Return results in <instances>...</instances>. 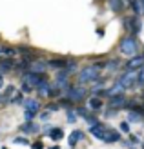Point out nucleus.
<instances>
[{
    "label": "nucleus",
    "instance_id": "nucleus-1",
    "mask_svg": "<svg viewBox=\"0 0 144 149\" xmlns=\"http://www.w3.org/2000/svg\"><path fill=\"white\" fill-rule=\"evenodd\" d=\"M100 68L102 65H89V68L82 69L79 74V80L82 84H88V82H97L100 78Z\"/></svg>",
    "mask_w": 144,
    "mask_h": 149
},
{
    "label": "nucleus",
    "instance_id": "nucleus-2",
    "mask_svg": "<svg viewBox=\"0 0 144 149\" xmlns=\"http://www.w3.org/2000/svg\"><path fill=\"white\" fill-rule=\"evenodd\" d=\"M137 80H139V69L137 71H131V69H128L122 77L119 78V82L124 86V89H130V87H135V84H137Z\"/></svg>",
    "mask_w": 144,
    "mask_h": 149
},
{
    "label": "nucleus",
    "instance_id": "nucleus-3",
    "mask_svg": "<svg viewBox=\"0 0 144 149\" xmlns=\"http://www.w3.org/2000/svg\"><path fill=\"white\" fill-rule=\"evenodd\" d=\"M120 53L130 55V56H133L135 53H137V42H135L133 36H126V38H122V42H120Z\"/></svg>",
    "mask_w": 144,
    "mask_h": 149
},
{
    "label": "nucleus",
    "instance_id": "nucleus-4",
    "mask_svg": "<svg viewBox=\"0 0 144 149\" xmlns=\"http://www.w3.org/2000/svg\"><path fill=\"white\" fill-rule=\"evenodd\" d=\"M88 95V89L82 87V86H73L70 91H67V98L71 102H82Z\"/></svg>",
    "mask_w": 144,
    "mask_h": 149
},
{
    "label": "nucleus",
    "instance_id": "nucleus-5",
    "mask_svg": "<svg viewBox=\"0 0 144 149\" xmlns=\"http://www.w3.org/2000/svg\"><path fill=\"white\" fill-rule=\"evenodd\" d=\"M22 78H24V82H26V84L33 86V87H37V86H39L42 80H46V77H44V73H35V71H29V73H26Z\"/></svg>",
    "mask_w": 144,
    "mask_h": 149
},
{
    "label": "nucleus",
    "instance_id": "nucleus-6",
    "mask_svg": "<svg viewBox=\"0 0 144 149\" xmlns=\"http://www.w3.org/2000/svg\"><path fill=\"white\" fill-rule=\"evenodd\" d=\"M110 107L113 109V111H117V109H122V107H126L128 106V98L124 95H117V96H110Z\"/></svg>",
    "mask_w": 144,
    "mask_h": 149
},
{
    "label": "nucleus",
    "instance_id": "nucleus-7",
    "mask_svg": "<svg viewBox=\"0 0 144 149\" xmlns=\"http://www.w3.org/2000/svg\"><path fill=\"white\" fill-rule=\"evenodd\" d=\"M140 68H144V56L142 55L131 56L130 60H128V64H126V69H131V71H137Z\"/></svg>",
    "mask_w": 144,
    "mask_h": 149
},
{
    "label": "nucleus",
    "instance_id": "nucleus-8",
    "mask_svg": "<svg viewBox=\"0 0 144 149\" xmlns=\"http://www.w3.org/2000/svg\"><path fill=\"white\" fill-rule=\"evenodd\" d=\"M37 89H39V95L40 96H53L55 95V89H53V86H49L46 80H42L39 86H37Z\"/></svg>",
    "mask_w": 144,
    "mask_h": 149
},
{
    "label": "nucleus",
    "instance_id": "nucleus-9",
    "mask_svg": "<svg viewBox=\"0 0 144 149\" xmlns=\"http://www.w3.org/2000/svg\"><path fill=\"white\" fill-rule=\"evenodd\" d=\"M100 140H102L104 144H113V142H117V140H120V135H119L117 131H113V129L108 127V131L104 133V136H102Z\"/></svg>",
    "mask_w": 144,
    "mask_h": 149
},
{
    "label": "nucleus",
    "instance_id": "nucleus-10",
    "mask_svg": "<svg viewBox=\"0 0 144 149\" xmlns=\"http://www.w3.org/2000/svg\"><path fill=\"white\" fill-rule=\"evenodd\" d=\"M17 93L15 91V87L13 86H7L2 93H0V104H7V102H11V98H13V95Z\"/></svg>",
    "mask_w": 144,
    "mask_h": 149
},
{
    "label": "nucleus",
    "instance_id": "nucleus-11",
    "mask_svg": "<svg viewBox=\"0 0 144 149\" xmlns=\"http://www.w3.org/2000/svg\"><path fill=\"white\" fill-rule=\"evenodd\" d=\"M29 71H35V73H46V62L44 60H31L29 62Z\"/></svg>",
    "mask_w": 144,
    "mask_h": 149
},
{
    "label": "nucleus",
    "instance_id": "nucleus-12",
    "mask_svg": "<svg viewBox=\"0 0 144 149\" xmlns=\"http://www.w3.org/2000/svg\"><path fill=\"white\" fill-rule=\"evenodd\" d=\"M106 131H108V127H104V125H100V124H93L91 127H89V133H91L93 136H97V138H102Z\"/></svg>",
    "mask_w": 144,
    "mask_h": 149
},
{
    "label": "nucleus",
    "instance_id": "nucleus-13",
    "mask_svg": "<svg viewBox=\"0 0 144 149\" xmlns=\"http://www.w3.org/2000/svg\"><path fill=\"white\" fill-rule=\"evenodd\" d=\"M0 55L6 56V58H15V56H18V49L7 47V46H0Z\"/></svg>",
    "mask_w": 144,
    "mask_h": 149
},
{
    "label": "nucleus",
    "instance_id": "nucleus-14",
    "mask_svg": "<svg viewBox=\"0 0 144 149\" xmlns=\"http://www.w3.org/2000/svg\"><path fill=\"white\" fill-rule=\"evenodd\" d=\"M122 91H124V86L119 82V84H115L113 87L106 89V91H104V95H108V96H117V95H122Z\"/></svg>",
    "mask_w": 144,
    "mask_h": 149
},
{
    "label": "nucleus",
    "instance_id": "nucleus-15",
    "mask_svg": "<svg viewBox=\"0 0 144 149\" xmlns=\"http://www.w3.org/2000/svg\"><path fill=\"white\" fill-rule=\"evenodd\" d=\"M48 135L53 138V140H62V136H64V131L62 129H58V127H49V131H48Z\"/></svg>",
    "mask_w": 144,
    "mask_h": 149
},
{
    "label": "nucleus",
    "instance_id": "nucleus-16",
    "mask_svg": "<svg viewBox=\"0 0 144 149\" xmlns=\"http://www.w3.org/2000/svg\"><path fill=\"white\" fill-rule=\"evenodd\" d=\"M88 104H89V107H91V109H100V107L104 106V102L98 98V96H93V98H89Z\"/></svg>",
    "mask_w": 144,
    "mask_h": 149
},
{
    "label": "nucleus",
    "instance_id": "nucleus-17",
    "mask_svg": "<svg viewBox=\"0 0 144 149\" xmlns=\"http://www.w3.org/2000/svg\"><path fill=\"white\" fill-rule=\"evenodd\" d=\"M24 106H26V109H31V111H39V109H40L39 100H33V98L26 100V102H24Z\"/></svg>",
    "mask_w": 144,
    "mask_h": 149
},
{
    "label": "nucleus",
    "instance_id": "nucleus-18",
    "mask_svg": "<svg viewBox=\"0 0 144 149\" xmlns=\"http://www.w3.org/2000/svg\"><path fill=\"white\" fill-rule=\"evenodd\" d=\"M108 4H110V7L115 13H119V11H122V7H124V4H122V0H108Z\"/></svg>",
    "mask_w": 144,
    "mask_h": 149
},
{
    "label": "nucleus",
    "instance_id": "nucleus-19",
    "mask_svg": "<svg viewBox=\"0 0 144 149\" xmlns=\"http://www.w3.org/2000/svg\"><path fill=\"white\" fill-rule=\"evenodd\" d=\"M13 62H11V58H6V60H2L0 62V73H6V71H9V69H13Z\"/></svg>",
    "mask_w": 144,
    "mask_h": 149
},
{
    "label": "nucleus",
    "instance_id": "nucleus-20",
    "mask_svg": "<svg viewBox=\"0 0 144 149\" xmlns=\"http://www.w3.org/2000/svg\"><path fill=\"white\" fill-rule=\"evenodd\" d=\"M20 129L24 131V133H37V131H39V127H37V125L33 124V120H31V122H26Z\"/></svg>",
    "mask_w": 144,
    "mask_h": 149
},
{
    "label": "nucleus",
    "instance_id": "nucleus-21",
    "mask_svg": "<svg viewBox=\"0 0 144 149\" xmlns=\"http://www.w3.org/2000/svg\"><path fill=\"white\" fill-rule=\"evenodd\" d=\"M80 138H82V133L80 131H73L71 135H70V146H75Z\"/></svg>",
    "mask_w": 144,
    "mask_h": 149
},
{
    "label": "nucleus",
    "instance_id": "nucleus-22",
    "mask_svg": "<svg viewBox=\"0 0 144 149\" xmlns=\"http://www.w3.org/2000/svg\"><path fill=\"white\" fill-rule=\"evenodd\" d=\"M49 65H55V68L64 69L66 68V60H58V58H55V60H49Z\"/></svg>",
    "mask_w": 144,
    "mask_h": 149
},
{
    "label": "nucleus",
    "instance_id": "nucleus-23",
    "mask_svg": "<svg viewBox=\"0 0 144 149\" xmlns=\"http://www.w3.org/2000/svg\"><path fill=\"white\" fill-rule=\"evenodd\" d=\"M91 91L93 93H104L106 89H104V82H97V84L91 87Z\"/></svg>",
    "mask_w": 144,
    "mask_h": 149
},
{
    "label": "nucleus",
    "instance_id": "nucleus-24",
    "mask_svg": "<svg viewBox=\"0 0 144 149\" xmlns=\"http://www.w3.org/2000/svg\"><path fill=\"white\" fill-rule=\"evenodd\" d=\"M75 68H77V62H75V60H71V58H70V60H66V69L70 71V73H71Z\"/></svg>",
    "mask_w": 144,
    "mask_h": 149
},
{
    "label": "nucleus",
    "instance_id": "nucleus-25",
    "mask_svg": "<svg viewBox=\"0 0 144 149\" xmlns=\"http://www.w3.org/2000/svg\"><path fill=\"white\" fill-rule=\"evenodd\" d=\"M11 102H13V104H24V98H22L20 93H15L13 98H11Z\"/></svg>",
    "mask_w": 144,
    "mask_h": 149
},
{
    "label": "nucleus",
    "instance_id": "nucleus-26",
    "mask_svg": "<svg viewBox=\"0 0 144 149\" xmlns=\"http://www.w3.org/2000/svg\"><path fill=\"white\" fill-rule=\"evenodd\" d=\"M37 115V111H31V109H26V122H31Z\"/></svg>",
    "mask_w": 144,
    "mask_h": 149
},
{
    "label": "nucleus",
    "instance_id": "nucleus-27",
    "mask_svg": "<svg viewBox=\"0 0 144 149\" xmlns=\"http://www.w3.org/2000/svg\"><path fill=\"white\" fill-rule=\"evenodd\" d=\"M137 84L144 86V69H142V68L139 69V80H137Z\"/></svg>",
    "mask_w": 144,
    "mask_h": 149
},
{
    "label": "nucleus",
    "instance_id": "nucleus-28",
    "mask_svg": "<svg viewBox=\"0 0 144 149\" xmlns=\"http://www.w3.org/2000/svg\"><path fill=\"white\" fill-rule=\"evenodd\" d=\"M75 120H77V115H75L73 111H70V113H67V122H70V124H73Z\"/></svg>",
    "mask_w": 144,
    "mask_h": 149
},
{
    "label": "nucleus",
    "instance_id": "nucleus-29",
    "mask_svg": "<svg viewBox=\"0 0 144 149\" xmlns=\"http://www.w3.org/2000/svg\"><path fill=\"white\" fill-rule=\"evenodd\" d=\"M31 89H33V86H29V84H26V82H24V86H22V91H24V93H29Z\"/></svg>",
    "mask_w": 144,
    "mask_h": 149
},
{
    "label": "nucleus",
    "instance_id": "nucleus-30",
    "mask_svg": "<svg viewBox=\"0 0 144 149\" xmlns=\"http://www.w3.org/2000/svg\"><path fill=\"white\" fill-rule=\"evenodd\" d=\"M120 129H122L124 133H130V125H128V122H122V124H120Z\"/></svg>",
    "mask_w": 144,
    "mask_h": 149
},
{
    "label": "nucleus",
    "instance_id": "nucleus-31",
    "mask_svg": "<svg viewBox=\"0 0 144 149\" xmlns=\"http://www.w3.org/2000/svg\"><path fill=\"white\" fill-rule=\"evenodd\" d=\"M15 144H22V146H27V140H26V138H15Z\"/></svg>",
    "mask_w": 144,
    "mask_h": 149
},
{
    "label": "nucleus",
    "instance_id": "nucleus-32",
    "mask_svg": "<svg viewBox=\"0 0 144 149\" xmlns=\"http://www.w3.org/2000/svg\"><path fill=\"white\" fill-rule=\"evenodd\" d=\"M40 118H42V120H48V118H49V113H48V111H44V113L40 115Z\"/></svg>",
    "mask_w": 144,
    "mask_h": 149
},
{
    "label": "nucleus",
    "instance_id": "nucleus-33",
    "mask_svg": "<svg viewBox=\"0 0 144 149\" xmlns=\"http://www.w3.org/2000/svg\"><path fill=\"white\" fill-rule=\"evenodd\" d=\"M108 68H110V69H115V68H117V62H115V60L110 62V64H108Z\"/></svg>",
    "mask_w": 144,
    "mask_h": 149
},
{
    "label": "nucleus",
    "instance_id": "nucleus-34",
    "mask_svg": "<svg viewBox=\"0 0 144 149\" xmlns=\"http://www.w3.org/2000/svg\"><path fill=\"white\" fill-rule=\"evenodd\" d=\"M2 86H4V77H2V73H0V89H2Z\"/></svg>",
    "mask_w": 144,
    "mask_h": 149
},
{
    "label": "nucleus",
    "instance_id": "nucleus-35",
    "mask_svg": "<svg viewBox=\"0 0 144 149\" xmlns=\"http://www.w3.org/2000/svg\"><path fill=\"white\" fill-rule=\"evenodd\" d=\"M35 149H42V144H40V142H37V144H35Z\"/></svg>",
    "mask_w": 144,
    "mask_h": 149
},
{
    "label": "nucleus",
    "instance_id": "nucleus-36",
    "mask_svg": "<svg viewBox=\"0 0 144 149\" xmlns=\"http://www.w3.org/2000/svg\"><path fill=\"white\" fill-rule=\"evenodd\" d=\"M49 149H58V146H53V147H49Z\"/></svg>",
    "mask_w": 144,
    "mask_h": 149
},
{
    "label": "nucleus",
    "instance_id": "nucleus-37",
    "mask_svg": "<svg viewBox=\"0 0 144 149\" xmlns=\"http://www.w3.org/2000/svg\"><path fill=\"white\" fill-rule=\"evenodd\" d=\"M140 2H142V4H144V0H140Z\"/></svg>",
    "mask_w": 144,
    "mask_h": 149
}]
</instances>
